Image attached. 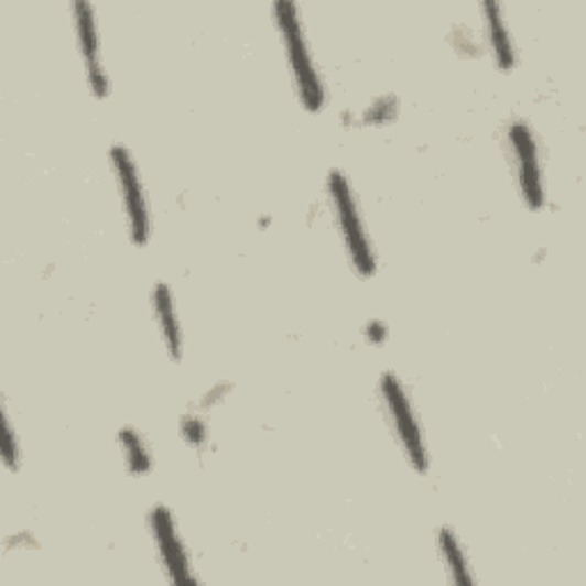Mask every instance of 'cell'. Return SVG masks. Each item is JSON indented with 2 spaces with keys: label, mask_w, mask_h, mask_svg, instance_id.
Here are the masks:
<instances>
[{
  "label": "cell",
  "mask_w": 586,
  "mask_h": 586,
  "mask_svg": "<svg viewBox=\"0 0 586 586\" xmlns=\"http://www.w3.org/2000/svg\"><path fill=\"white\" fill-rule=\"evenodd\" d=\"M273 17L282 37L284 57L293 85H296L299 99L307 112H321V108L326 104V93H324V83H321V76L316 72L312 51L307 46L299 8L293 3H275Z\"/></svg>",
  "instance_id": "obj_1"
},
{
  "label": "cell",
  "mask_w": 586,
  "mask_h": 586,
  "mask_svg": "<svg viewBox=\"0 0 586 586\" xmlns=\"http://www.w3.org/2000/svg\"><path fill=\"white\" fill-rule=\"evenodd\" d=\"M328 197L344 248L348 252L350 263H354L356 273L360 278H373L376 254L369 241V234L365 229L354 188H350V182L346 180V174L341 170L328 172Z\"/></svg>",
  "instance_id": "obj_2"
},
{
  "label": "cell",
  "mask_w": 586,
  "mask_h": 586,
  "mask_svg": "<svg viewBox=\"0 0 586 586\" xmlns=\"http://www.w3.org/2000/svg\"><path fill=\"white\" fill-rule=\"evenodd\" d=\"M380 397H383L386 415L390 420V426L399 440L408 463L413 465L415 473L426 475L428 452L424 443V433L420 428L415 410L413 405H410V399L401 386V380L392 371H386L383 376H380Z\"/></svg>",
  "instance_id": "obj_3"
},
{
  "label": "cell",
  "mask_w": 586,
  "mask_h": 586,
  "mask_svg": "<svg viewBox=\"0 0 586 586\" xmlns=\"http://www.w3.org/2000/svg\"><path fill=\"white\" fill-rule=\"evenodd\" d=\"M110 163L112 172L117 180V191H120L122 197V207H124V218H127V229H129V239L138 248L150 243V204H146L144 188L140 182V172L138 165L127 150L124 144H115L110 146Z\"/></svg>",
  "instance_id": "obj_4"
},
{
  "label": "cell",
  "mask_w": 586,
  "mask_h": 586,
  "mask_svg": "<svg viewBox=\"0 0 586 586\" xmlns=\"http://www.w3.org/2000/svg\"><path fill=\"white\" fill-rule=\"evenodd\" d=\"M507 142L511 161L516 167L518 188L527 209L541 211L545 207V186H543V170L534 131L527 122H511L507 129Z\"/></svg>",
  "instance_id": "obj_5"
},
{
  "label": "cell",
  "mask_w": 586,
  "mask_h": 586,
  "mask_svg": "<svg viewBox=\"0 0 586 586\" xmlns=\"http://www.w3.org/2000/svg\"><path fill=\"white\" fill-rule=\"evenodd\" d=\"M150 530L154 545L159 550L163 571L167 573L172 584H193V566L188 560L186 545L177 532V524H174L172 511L165 504H156L150 511Z\"/></svg>",
  "instance_id": "obj_6"
},
{
  "label": "cell",
  "mask_w": 586,
  "mask_h": 586,
  "mask_svg": "<svg viewBox=\"0 0 586 586\" xmlns=\"http://www.w3.org/2000/svg\"><path fill=\"white\" fill-rule=\"evenodd\" d=\"M72 14H74V25L78 35L76 40L87 85H90V93L95 99H106L110 93V80L101 63V44H99L95 8L90 3H83V0H76L72 6Z\"/></svg>",
  "instance_id": "obj_7"
},
{
  "label": "cell",
  "mask_w": 586,
  "mask_h": 586,
  "mask_svg": "<svg viewBox=\"0 0 586 586\" xmlns=\"http://www.w3.org/2000/svg\"><path fill=\"white\" fill-rule=\"evenodd\" d=\"M152 307H154V316H156V326L161 330V339L165 344V350L172 362H180L182 360V346H184V337H182V328H180V318L177 312H174V299H172V291L165 282H156L152 289Z\"/></svg>",
  "instance_id": "obj_8"
},
{
  "label": "cell",
  "mask_w": 586,
  "mask_h": 586,
  "mask_svg": "<svg viewBox=\"0 0 586 586\" xmlns=\"http://www.w3.org/2000/svg\"><path fill=\"white\" fill-rule=\"evenodd\" d=\"M481 12L486 19V35H488V44L492 48L495 63L502 72H511L518 63V53H516V44L511 40L507 19L502 14V6L492 3V0H486V3L481 6Z\"/></svg>",
  "instance_id": "obj_9"
},
{
  "label": "cell",
  "mask_w": 586,
  "mask_h": 586,
  "mask_svg": "<svg viewBox=\"0 0 586 586\" xmlns=\"http://www.w3.org/2000/svg\"><path fill=\"white\" fill-rule=\"evenodd\" d=\"M437 547H440V556H443V562H445V568L454 582H458V584H473L475 582V577L470 573V564H467V556L463 552V545H460L456 532L449 530V527H440L437 530Z\"/></svg>",
  "instance_id": "obj_10"
},
{
  "label": "cell",
  "mask_w": 586,
  "mask_h": 586,
  "mask_svg": "<svg viewBox=\"0 0 586 586\" xmlns=\"http://www.w3.org/2000/svg\"><path fill=\"white\" fill-rule=\"evenodd\" d=\"M117 440H120V447L127 460V470L133 477H144L152 473V452L146 447L144 437L133 428V426H122L120 433H117Z\"/></svg>",
  "instance_id": "obj_11"
},
{
  "label": "cell",
  "mask_w": 586,
  "mask_h": 586,
  "mask_svg": "<svg viewBox=\"0 0 586 586\" xmlns=\"http://www.w3.org/2000/svg\"><path fill=\"white\" fill-rule=\"evenodd\" d=\"M397 99L394 97H380L376 99L367 110H365V124H376V127H383V124H390L394 122L397 117Z\"/></svg>",
  "instance_id": "obj_12"
},
{
  "label": "cell",
  "mask_w": 586,
  "mask_h": 586,
  "mask_svg": "<svg viewBox=\"0 0 586 586\" xmlns=\"http://www.w3.org/2000/svg\"><path fill=\"white\" fill-rule=\"evenodd\" d=\"M3 417H6V426H3V460H6V467H8L10 473H17L21 454L17 449V437H14L12 422L8 417V410L3 413Z\"/></svg>",
  "instance_id": "obj_13"
},
{
  "label": "cell",
  "mask_w": 586,
  "mask_h": 586,
  "mask_svg": "<svg viewBox=\"0 0 586 586\" xmlns=\"http://www.w3.org/2000/svg\"><path fill=\"white\" fill-rule=\"evenodd\" d=\"M182 435H184V440H186V443H188L191 447L202 449V445L207 443V428H204L202 417H197V415H186V417L182 420Z\"/></svg>",
  "instance_id": "obj_14"
},
{
  "label": "cell",
  "mask_w": 586,
  "mask_h": 586,
  "mask_svg": "<svg viewBox=\"0 0 586 586\" xmlns=\"http://www.w3.org/2000/svg\"><path fill=\"white\" fill-rule=\"evenodd\" d=\"M365 337L371 344H383L388 339V326L383 324V321H369V324L365 326Z\"/></svg>",
  "instance_id": "obj_15"
}]
</instances>
